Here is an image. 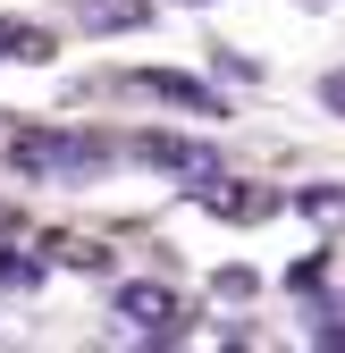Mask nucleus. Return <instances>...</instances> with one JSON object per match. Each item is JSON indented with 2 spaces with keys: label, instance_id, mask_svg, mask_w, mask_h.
<instances>
[{
  "label": "nucleus",
  "instance_id": "nucleus-3",
  "mask_svg": "<svg viewBox=\"0 0 345 353\" xmlns=\"http://www.w3.org/2000/svg\"><path fill=\"white\" fill-rule=\"evenodd\" d=\"M186 194H194L210 219H228V228H253V219H270V210H278V194H270V185H244V176H219V168L186 176Z\"/></svg>",
  "mask_w": 345,
  "mask_h": 353
},
{
  "label": "nucleus",
  "instance_id": "nucleus-1",
  "mask_svg": "<svg viewBox=\"0 0 345 353\" xmlns=\"http://www.w3.org/2000/svg\"><path fill=\"white\" fill-rule=\"evenodd\" d=\"M0 160H9V176H26V185H93V176L118 160V143L68 135V126H17Z\"/></svg>",
  "mask_w": 345,
  "mask_h": 353
},
{
  "label": "nucleus",
  "instance_id": "nucleus-6",
  "mask_svg": "<svg viewBox=\"0 0 345 353\" xmlns=\"http://www.w3.org/2000/svg\"><path fill=\"white\" fill-rule=\"evenodd\" d=\"M0 68H51V34H42V26H9V17H0Z\"/></svg>",
  "mask_w": 345,
  "mask_h": 353
},
{
  "label": "nucleus",
  "instance_id": "nucleus-11",
  "mask_svg": "<svg viewBox=\"0 0 345 353\" xmlns=\"http://www.w3.org/2000/svg\"><path fill=\"white\" fill-rule=\"evenodd\" d=\"M186 9H202V0H186Z\"/></svg>",
  "mask_w": 345,
  "mask_h": 353
},
{
  "label": "nucleus",
  "instance_id": "nucleus-10",
  "mask_svg": "<svg viewBox=\"0 0 345 353\" xmlns=\"http://www.w3.org/2000/svg\"><path fill=\"white\" fill-rule=\"evenodd\" d=\"M320 110H328V118H345V68H328V76H320Z\"/></svg>",
  "mask_w": 345,
  "mask_h": 353
},
{
  "label": "nucleus",
  "instance_id": "nucleus-5",
  "mask_svg": "<svg viewBox=\"0 0 345 353\" xmlns=\"http://www.w3.org/2000/svg\"><path fill=\"white\" fill-rule=\"evenodd\" d=\"M126 152L152 160V168H168V176H202V168H219V152H210V143H186V135H135Z\"/></svg>",
  "mask_w": 345,
  "mask_h": 353
},
{
  "label": "nucleus",
  "instance_id": "nucleus-4",
  "mask_svg": "<svg viewBox=\"0 0 345 353\" xmlns=\"http://www.w3.org/2000/svg\"><path fill=\"white\" fill-rule=\"evenodd\" d=\"M118 93H144V101H168V110H194V118H228V101L210 93L202 76H177V68H135V76H118Z\"/></svg>",
  "mask_w": 345,
  "mask_h": 353
},
{
  "label": "nucleus",
  "instance_id": "nucleus-8",
  "mask_svg": "<svg viewBox=\"0 0 345 353\" xmlns=\"http://www.w3.org/2000/svg\"><path fill=\"white\" fill-rule=\"evenodd\" d=\"M295 210H304V219H320V228H337V219H345V194L337 185H304V194H286Z\"/></svg>",
  "mask_w": 345,
  "mask_h": 353
},
{
  "label": "nucleus",
  "instance_id": "nucleus-7",
  "mask_svg": "<svg viewBox=\"0 0 345 353\" xmlns=\"http://www.w3.org/2000/svg\"><path fill=\"white\" fill-rule=\"evenodd\" d=\"M152 17V0H84V26L93 34H135Z\"/></svg>",
  "mask_w": 345,
  "mask_h": 353
},
{
  "label": "nucleus",
  "instance_id": "nucleus-9",
  "mask_svg": "<svg viewBox=\"0 0 345 353\" xmlns=\"http://www.w3.org/2000/svg\"><path fill=\"white\" fill-rule=\"evenodd\" d=\"M312 345H345V303H337V294L312 303Z\"/></svg>",
  "mask_w": 345,
  "mask_h": 353
},
{
  "label": "nucleus",
  "instance_id": "nucleus-2",
  "mask_svg": "<svg viewBox=\"0 0 345 353\" xmlns=\"http://www.w3.org/2000/svg\"><path fill=\"white\" fill-rule=\"evenodd\" d=\"M118 320L135 336H152V345H168L186 328V303H177V286H160V278H126L118 286Z\"/></svg>",
  "mask_w": 345,
  "mask_h": 353
}]
</instances>
